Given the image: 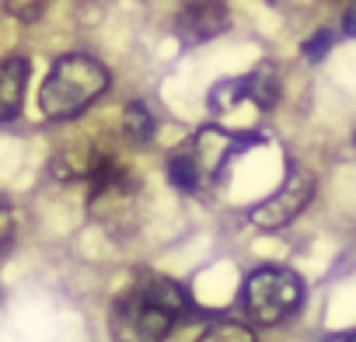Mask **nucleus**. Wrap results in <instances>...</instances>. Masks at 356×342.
Masks as SVG:
<instances>
[{"mask_svg": "<svg viewBox=\"0 0 356 342\" xmlns=\"http://www.w3.org/2000/svg\"><path fill=\"white\" fill-rule=\"evenodd\" d=\"M227 28H231V15H227V8L220 4V0H196V4H189L175 22V35L186 46L210 42Z\"/></svg>", "mask_w": 356, "mask_h": 342, "instance_id": "nucleus-5", "label": "nucleus"}, {"mask_svg": "<svg viewBox=\"0 0 356 342\" xmlns=\"http://www.w3.org/2000/svg\"><path fill=\"white\" fill-rule=\"evenodd\" d=\"M342 32H346L349 39H356V4L346 11V18H342Z\"/></svg>", "mask_w": 356, "mask_h": 342, "instance_id": "nucleus-16", "label": "nucleus"}, {"mask_svg": "<svg viewBox=\"0 0 356 342\" xmlns=\"http://www.w3.org/2000/svg\"><path fill=\"white\" fill-rule=\"evenodd\" d=\"M332 46H335V35H332L328 28H318L311 39H304V46H300V56H304L307 63H321V60L332 53Z\"/></svg>", "mask_w": 356, "mask_h": 342, "instance_id": "nucleus-13", "label": "nucleus"}, {"mask_svg": "<svg viewBox=\"0 0 356 342\" xmlns=\"http://www.w3.org/2000/svg\"><path fill=\"white\" fill-rule=\"evenodd\" d=\"M46 4H49V0H4L8 15L18 18V22H35L46 11Z\"/></svg>", "mask_w": 356, "mask_h": 342, "instance_id": "nucleus-14", "label": "nucleus"}, {"mask_svg": "<svg viewBox=\"0 0 356 342\" xmlns=\"http://www.w3.org/2000/svg\"><path fill=\"white\" fill-rule=\"evenodd\" d=\"M122 133H126V140L136 143V147L150 143V136H154V115L147 112L143 101H129V105H126V112H122Z\"/></svg>", "mask_w": 356, "mask_h": 342, "instance_id": "nucleus-9", "label": "nucleus"}, {"mask_svg": "<svg viewBox=\"0 0 356 342\" xmlns=\"http://www.w3.org/2000/svg\"><path fill=\"white\" fill-rule=\"evenodd\" d=\"M11 238H15V210L4 196H0V248H4Z\"/></svg>", "mask_w": 356, "mask_h": 342, "instance_id": "nucleus-15", "label": "nucleus"}, {"mask_svg": "<svg viewBox=\"0 0 356 342\" xmlns=\"http://www.w3.org/2000/svg\"><path fill=\"white\" fill-rule=\"evenodd\" d=\"M311 196H314V179L307 175V171H290V175L283 179V186L248 213V220L262 231H280V227H286L290 220H297L304 213Z\"/></svg>", "mask_w": 356, "mask_h": 342, "instance_id": "nucleus-4", "label": "nucleus"}, {"mask_svg": "<svg viewBox=\"0 0 356 342\" xmlns=\"http://www.w3.org/2000/svg\"><path fill=\"white\" fill-rule=\"evenodd\" d=\"M346 342H356V332H349V335H346Z\"/></svg>", "mask_w": 356, "mask_h": 342, "instance_id": "nucleus-17", "label": "nucleus"}, {"mask_svg": "<svg viewBox=\"0 0 356 342\" xmlns=\"http://www.w3.org/2000/svg\"><path fill=\"white\" fill-rule=\"evenodd\" d=\"M105 88H108V70L95 56H84V53L60 56L39 91L42 115L53 122H67L81 115Z\"/></svg>", "mask_w": 356, "mask_h": 342, "instance_id": "nucleus-2", "label": "nucleus"}, {"mask_svg": "<svg viewBox=\"0 0 356 342\" xmlns=\"http://www.w3.org/2000/svg\"><path fill=\"white\" fill-rule=\"evenodd\" d=\"M196 342H255L252 328L248 325H238V321H220L213 328H207Z\"/></svg>", "mask_w": 356, "mask_h": 342, "instance_id": "nucleus-12", "label": "nucleus"}, {"mask_svg": "<svg viewBox=\"0 0 356 342\" xmlns=\"http://www.w3.org/2000/svg\"><path fill=\"white\" fill-rule=\"evenodd\" d=\"M304 300V283L286 266H262L241 286V304L255 325L286 321Z\"/></svg>", "mask_w": 356, "mask_h": 342, "instance_id": "nucleus-3", "label": "nucleus"}, {"mask_svg": "<svg viewBox=\"0 0 356 342\" xmlns=\"http://www.w3.org/2000/svg\"><path fill=\"white\" fill-rule=\"evenodd\" d=\"M266 4H276V0H266Z\"/></svg>", "mask_w": 356, "mask_h": 342, "instance_id": "nucleus-19", "label": "nucleus"}, {"mask_svg": "<svg viewBox=\"0 0 356 342\" xmlns=\"http://www.w3.org/2000/svg\"><path fill=\"white\" fill-rule=\"evenodd\" d=\"M245 98H248L245 77H238V81H220V84L210 91V108H213V112H227V108H234V105L245 101Z\"/></svg>", "mask_w": 356, "mask_h": 342, "instance_id": "nucleus-11", "label": "nucleus"}, {"mask_svg": "<svg viewBox=\"0 0 356 342\" xmlns=\"http://www.w3.org/2000/svg\"><path fill=\"white\" fill-rule=\"evenodd\" d=\"M102 150H95L91 143H77V147H67L60 150L53 161H49V171H53V179L60 182H74V179H91L95 175V168L102 164Z\"/></svg>", "mask_w": 356, "mask_h": 342, "instance_id": "nucleus-7", "label": "nucleus"}, {"mask_svg": "<svg viewBox=\"0 0 356 342\" xmlns=\"http://www.w3.org/2000/svg\"><path fill=\"white\" fill-rule=\"evenodd\" d=\"M189 314V293L175 279L143 276L133 290L115 297L108 311L112 342H164L178 318Z\"/></svg>", "mask_w": 356, "mask_h": 342, "instance_id": "nucleus-1", "label": "nucleus"}, {"mask_svg": "<svg viewBox=\"0 0 356 342\" xmlns=\"http://www.w3.org/2000/svg\"><path fill=\"white\" fill-rule=\"evenodd\" d=\"M245 88H248V98L262 112L276 108V101H280V77H276V67L269 60H262L252 74H245Z\"/></svg>", "mask_w": 356, "mask_h": 342, "instance_id": "nucleus-8", "label": "nucleus"}, {"mask_svg": "<svg viewBox=\"0 0 356 342\" xmlns=\"http://www.w3.org/2000/svg\"><path fill=\"white\" fill-rule=\"evenodd\" d=\"M29 74H32V67H29L25 56L0 60V122H11V119L22 115Z\"/></svg>", "mask_w": 356, "mask_h": 342, "instance_id": "nucleus-6", "label": "nucleus"}, {"mask_svg": "<svg viewBox=\"0 0 356 342\" xmlns=\"http://www.w3.org/2000/svg\"><path fill=\"white\" fill-rule=\"evenodd\" d=\"M353 143H356V126H353Z\"/></svg>", "mask_w": 356, "mask_h": 342, "instance_id": "nucleus-18", "label": "nucleus"}, {"mask_svg": "<svg viewBox=\"0 0 356 342\" xmlns=\"http://www.w3.org/2000/svg\"><path fill=\"white\" fill-rule=\"evenodd\" d=\"M168 179L178 193H196L200 189V164L193 154H175L168 161Z\"/></svg>", "mask_w": 356, "mask_h": 342, "instance_id": "nucleus-10", "label": "nucleus"}]
</instances>
